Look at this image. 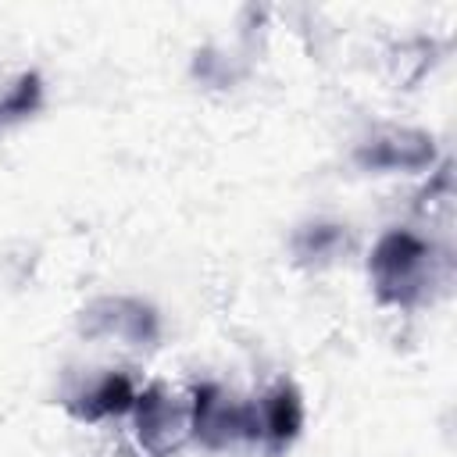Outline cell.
Returning <instances> with one entry per match:
<instances>
[{
  "label": "cell",
  "instance_id": "1",
  "mask_svg": "<svg viewBox=\"0 0 457 457\" xmlns=\"http://www.w3.org/2000/svg\"><path fill=\"white\" fill-rule=\"evenodd\" d=\"M364 275L371 296L393 311H421L450 286L453 257L450 246L418 225H389L375 236Z\"/></svg>",
  "mask_w": 457,
  "mask_h": 457
},
{
  "label": "cell",
  "instance_id": "2",
  "mask_svg": "<svg viewBox=\"0 0 457 457\" xmlns=\"http://www.w3.org/2000/svg\"><path fill=\"white\" fill-rule=\"evenodd\" d=\"M186 439L214 457L253 453L250 396L218 378H196L186 389Z\"/></svg>",
  "mask_w": 457,
  "mask_h": 457
},
{
  "label": "cell",
  "instance_id": "3",
  "mask_svg": "<svg viewBox=\"0 0 457 457\" xmlns=\"http://www.w3.org/2000/svg\"><path fill=\"white\" fill-rule=\"evenodd\" d=\"M75 332L86 343L150 353L164 339V318L139 293H96L75 311Z\"/></svg>",
  "mask_w": 457,
  "mask_h": 457
},
{
  "label": "cell",
  "instance_id": "4",
  "mask_svg": "<svg viewBox=\"0 0 457 457\" xmlns=\"http://www.w3.org/2000/svg\"><path fill=\"white\" fill-rule=\"evenodd\" d=\"M443 161L439 143L421 125L375 121L350 143V164L361 175L393 179V175H428Z\"/></svg>",
  "mask_w": 457,
  "mask_h": 457
},
{
  "label": "cell",
  "instance_id": "5",
  "mask_svg": "<svg viewBox=\"0 0 457 457\" xmlns=\"http://www.w3.org/2000/svg\"><path fill=\"white\" fill-rule=\"evenodd\" d=\"M136 393H139V382L129 368L86 364V368H71L61 378L57 403L79 425H104V421L129 418Z\"/></svg>",
  "mask_w": 457,
  "mask_h": 457
},
{
  "label": "cell",
  "instance_id": "6",
  "mask_svg": "<svg viewBox=\"0 0 457 457\" xmlns=\"http://www.w3.org/2000/svg\"><path fill=\"white\" fill-rule=\"evenodd\" d=\"M250 418H253V453L286 457L307 425V403L300 386L289 375H275L257 393H250Z\"/></svg>",
  "mask_w": 457,
  "mask_h": 457
},
{
  "label": "cell",
  "instance_id": "7",
  "mask_svg": "<svg viewBox=\"0 0 457 457\" xmlns=\"http://www.w3.org/2000/svg\"><path fill=\"white\" fill-rule=\"evenodd\" d=\"M129 425L146 457H171L186 443V393H175L168 382H143Z\"/></svg>",
  "mask_w": 457,
  "mask_h": 457
},
{
  "label": "cell",
  "instance_id": "8",
  "mask_svg": "<svg viewBox=\"0 0 457 457\" xmlns=\"http://www.w3.org/2000/svg\"><path fill=\"white\" fill-rule=\"evenodd\" d=\"M353 246H357V239H353L350 221L336 218V214H307L303 221L293 225V232L286 239L289 261L303 271H328V268L343 264L353 253Z\"/></svg>",
  "mask_w": 457,
  "mask_h": 457
},
{
  "label": "cell",
  "instance_id": "9",
  "mask_svg": "<svg viewBox=\"0 0 457 457\" xmlns=\"http://www.w3.org/2000/svg\"><path fill=\"white\" fill-rule=\"evenodd\" d=\"M253 57H257V43H253V36L243 29L232 46H225V43H204V46L193 54V61H189V75H193V82H200L204 89L228 93V89H236V86L250 75Z\"/></svg>",
  "mask_w": 457,
  "mask_h": 457
},
{
  "label": "cell",
  "instance_id": "10",
  "mask_svg": "<svg viewBox=\"0 0 457 457\" xmlns=\"http://www.w3.org/2000/svg\"><path fill=\"white\" fill-rule=\"evenodd\" d=\"M46 107V79L39 68H14L0 75V132L39 118Z\"/></svg>",
  "mask_w": 457,
  "mask_h": 457
}]
</instances>
